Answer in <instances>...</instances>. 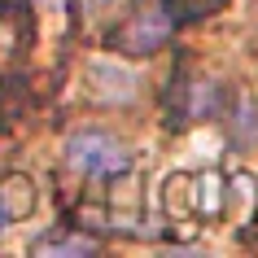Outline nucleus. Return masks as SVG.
Wrapping results in <instances>:
<instances>
[{
    "label": "nucleus",
    "mask_w": 258,
    "mask_h": 258,
    "mask_svg": "<svg viewBox=\"0 0 258 258\" xmlns=\"http://www.w3.org/2000/svg\"><path fill=\"white\" fill-rule=\"evenodd\" d=\"M35 206H40V184H35L27 171H5V175H0V219H5V223L31 219Z\"/></svg>",
    "instance_id": "obj_6"
},
{
    "label": "nucleus",
    "mask_w": 258,
    "mask_h": 258,
    "mask_svg": "<svg viewBox=\"0 0 258 258\" xmlns=\"http://www.w3.org/2000/svg\"><path fill=\"white\" fill-rule=\"evenodd\" d=\"M162 206H166V219L188 228L197 219V206H192V171H171L162 179Z\"/></svg>",
    "instance_id": "obj_8"
},
{
    "label": "nucleus",
    "mask_w": 258,
    "mask_h": 258,
    "mask_svg": "<svg viewBox=\"0 0 258 258\" xmlns=\"http://www.w3.org/2000/svg\"><path fill=\"white\" fill-rule=\"evenodd\" d=\"M232 105V92L219 79H210L206 70H192L188 61H179L166 88V127L184 132V127H202V122H223Z\"/></svg>",
    "instance_id": "obj_1"
},
{
    "label": "nucleus",
    "mask_w": 258,
    "mask_h": 258,
    "mask_svg": "<svg viewBox=\"0 0 258 258\" xmlns=\"http://www.w3.org/2000/svg\"><path fill=\"white\" fill-rule=\"evenodd\" d=\"M179 18L171 9V0H136L127 14L105 31V48L118 57H153L175 40Z\"/></svg>",
    "instance_id": "obj_2"
},
{
    "label": "nucleus",
    "mask_w": 258,
    "mask_h": 258,
    "mask_svg": "<svg viewBox=\"0 0 258 258\" xmlns=\"http://www.w3.org/2000/svg\"><path fill=\"white\" fill-rule=\"evenodd\" d=\"M223 202H228V179L219 175L215 166H210V171H197V175H192L197 219H223Z\"/></svg>",
    "instance_id": "obj_9"
},
{
    "label": "nucleus",
    "mask_w": 258,
    "mask_h": 258,
    "mask_svg": "<svg viewBox=\"0 0 258 258\" xmlns=\"http://www.w3.org/2000/svg\"><path fill=\"white\" fill-rule=\"evenodd\" d=\"M18 14L22 9H9L5 0H0V70L9 66L22 48V27H18Z\"/></svg>",
    "instance_id": "obj_10"
},
{
    "label": "nucleus",
    "mask_w": 258,
    "mask_h": 258,
    "mask_svg": "<svg viewBox=\"0 0 258 258\" xmlns=\"http://www.w3.org/2000/svg\"><path fill=\"white\" fill-rule=\"evenodd\" d=\"M101 249V232H88L79 223H53L48 232H40L35 241H31V254H96Z\"/></svg>",
    "instance_id": "obj_5"
},
{
    "label": "nucleus",
    "mask_w": 258,
    "mask_h": 258,
    "mask_svg": "<svg viewBox=\"0 0 258 258\" xmlns=\"http://www.w3.org/2000/svg\"><path fill=\"white\" fill-rule=\"evenodd\" d=\"M171 9H175L179 27L184 22H202V18H215L228 9V0H171Z\"/></svg>",
    "instance_id": "obj_11"
},
{
    "label": "nucleus",
    "mask_w": 258,
    "mask_h": 258,
    "mask_svg": "<svg viewBox=\"0 0 258 258\" xmlns=\"http://www.w3.org/2000/svg\"><path fill=\"white\" fill-rule=\"evenodd\" d=\"M88 79L96 83L101 101H136V92H140V79L127 66H118V61H92Z\"/></svg>",
    "instance_id": "obj_7"
},
{
    "label": "nucleus",
    "mask_w": 258,
    "mask_h": 258,
    "mask_svg": "<svg viewBox=\"0 0 258 258\" xmlns=\"http://www.w3.org/2000/svg\"><path fill=\"white\" fill-rule=\"evenodd\" d=\"M61 162L83 179H109V175H118V171H127V166H136L132 153H127V145L114 132H101V127L70 132L61 140Z\"/></svg>",
    "instance_id": "obj_3"
},
{
    "label": "nucleus",
    "mask_w": 258,
    "mask_h": 258,
    "mask_svg": "<svg viewBox=\"0 0 258 258\" xmlns=\"http://www.w3.org/2000/svg\"><path fill=\"white\" fill-rule=\"evenodd\" d=\"M105 202H101V210H105V228L114 232H136L140 223H145V188H140V171L136 166H127V171H118V175L105 179Z\"/></svg>",
    "instance_id": "obj_4"
}]
</instances>
